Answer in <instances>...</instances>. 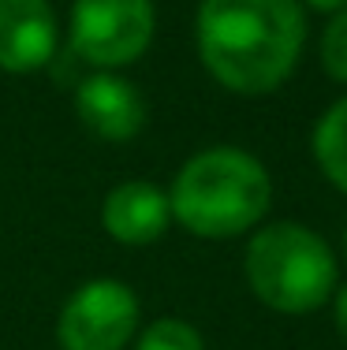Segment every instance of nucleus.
<instances>
[{"instance_id":"f257e3e1","label":"nucleus","mask_w":347,"mask_h":350,"mask_svg":"<svg viewBox=\"0 0 347 350\" xmlns=\"http://www.w3.org/2000/svg\"><path fill=\"white\" fill-rule=\"evenodd\" d=\"M194 41L205 71L231 94L261 97L287 82L307 41L299 0H202Z\"/></svg>"},{"instance_id":"f03ea898","label":"nucleus","mask_w":347,"mask_h":350,"mask_svg":"<svg viewBox=\"0 0 347 350\" xmlns=\"http://www.w3.org/2000/svg\"><path fill=\"white\" fill-rule=\"evenodd\" d=\"M272 202V179L254 153L213 146L176 172L168 190L172 220L198 239H235L258 228Z\"/></svg>"},{"instance_id":"7ed1b4c3","label":"nucleus","mask_w":347,"mask_h":350,"mask_svg":"<svg viewBox=\"0 0 347 350\" xmlns=\"http://www.w3.org/2000/svg\"><path fill=\"white\" fill-rule=\"evenodd\" d=\"M243 269L254 298L277 313H313L336 291V257L329 243L292 220L254 231Z\"/></svg>"},{"instance_id":"20e7f679","label":"nucleus","mask_w":347,"mask_h":350,"mask_svg":"<svg viewBox=\"0 0 347 350\" xmlns=\"http://www.w3.org/2000/svg\"><path fill=\"white\" fill-rule=\"evenodd\" d=\"M153 0H75L71 4V53L94 71H120L142 60L153 45Z\"/></svg>"},{"instance_id":"39448f33","label":"nucleus","mask_w":347,"mask_h":350,"mask_svg":"<svg viewBox=\"0 0 347 350\" xmlns=\"http://www.w3.org/2000/svg\"><path fill=\"white\" fill-rule=\"evenodd\" d=\"M138 295L123 280H90L60 306V350H123L138 336Z\"/></svg>"},{"instance_id":"423d86ee","label":"nucleus","mask_w":347,"mask_h":350,"mask_svg":"<svg viewBox=\"0 0 347 350\" xmlns=\"http://www.w3.org/2000/svg\"><path fill=\"white\" fill-rule=\"evenodd\" d=\"M75 112L82 127L101 142H131L146 127V97L120 71H90L75 90Z\"/></svg>"},{"instance_id":"0eeeda50","label":"nucleus","mask_w":347,"mask_h":350,"mask_svg":"<svg viewBox=\"0 0 347 350\" xmlns=\"http://www.w3.org/2000/svg\"><path fill=\"white\" fill-rule=\"evenodd\" d=\"M60 23L49 0H0V71L30 75L56 56Z\"/></svg>"},{"instance_id":"6e6552de","label":"nucleus","mask_w":347,"mask_h":350,"mask_svg":"<svg viewBox=\"0 0 347 350\" xmlns=\"http://www.w3.org/2000/svg\"><path fill=\"white\" fill-rule=\"evenodd\" d=\"M172 224V205L157 183L127 179L116 183L101 202V228L120 246H153Z\"/></svg>"},{"instance_id":"1a4fd4ad","label":"nucleus","mask_w":347,"mask_h":350,"mask_svg":"<svg viewBox=\"0 0 347 350\" xmlns=\"http://www.w3.org/2000/svg\"><path fill=\"white\" fill-rule=\"evenodd\" d=\"M313 161L321 175L347 194V97H340L313 127Z\"/></svg>"},{"instance_id":"9d476101","label":"nucleus","mask_w":347,"mask_h":350,"mask_svg":"<svg viewBox=\"0 0 347 350\" xmlns=\"http://www.w3.org/2000/svg\"><path fill=\"white\" fill-rule=\"evenodd\" d=\"M135 350H205V339L183 317H157L135 336Z\"/></svg>"},{"instance_id":"9b49d317","label":"nucleus","mask_w":347,"mask_h":350,"mask_svg":"<svg viewBox=\"0 0 347 350\" xmlns=\"http://www.w3.org/2000/svg\"><path fill=\"white\" fill-rule=\"evenodd\" d=\"M321 68L333 82L347 86V8L329 19L325 34H321Z\"/></svg>"},{"instance_id":"f8f14e48","label":"nucleus","mask_w":347,"mask_h":350,"mask_svg":"<svg viewBox=\"0 0 347 350\" xmlns=\"http://www.w3.org/2000/svg\"><path fill=\"white\" fill-rule=\"evenodd\" d=\"M333 317H336V328H340V336L347 339V287L333 298Z\"/></svg>"},{"instance_id":"ddd939ff","label":"nucleus","mask_w":347,"mask_h":350,"mask_svg":"<svg viewBox=\"0 0 347 350\" xmlns=\"http://www.w3.org/2000/svg\"><path fill=\"white\" fill-rule=\"evenodd\" d=\"M307 4L313 8V12H329V15H336V12H344V8H347V0H307Z\"/></svg>"},{"instance_id":"4468645a","label":"nucleus","mask_w":347,"mask_h":350,"mask_svg":"<svg viewBox=\"0 0 347 350\" xmlns=\"http://www.w3.org/2000/svg\"><path fill=\"white\" fill-rule=\"evenodd\" d=\"M344 250H347V228H344Z\"/></svg>"}]
</instances>
